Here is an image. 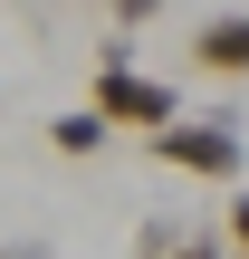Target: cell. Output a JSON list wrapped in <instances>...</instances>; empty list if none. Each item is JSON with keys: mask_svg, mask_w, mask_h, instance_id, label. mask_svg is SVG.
<instances>
[{"mask_svg": "<svg viewBox=\"0 0 249 259\" xmlns=\"http://www.w3.org/2000/svg\"><path fill=\"white\" fill-rule=\"evenodd\" d=\"M221 250H230V259H249V192L230 202V221H221Z\"/></svg>", "mask_w": 249, "mask_h": 259, "instance_id": "7", "label": "cell"}, {"mask_svg": "<svg viewBox=\"0 0 249 259\" xmlns=\"http://www.w3.org/2000/svg\"><path fill=\"white\" fill-rule=\"evenodd\" d=\"M134 259H230L221 240H202V231H173V221H144V240H134Z\"/></svg>", "mask_w": 249, "mask_h": 259, "instance_id": "4", "label": "cell"}, {"mask_svg": "<svg viewBox=\"0 0 249 259\" xmlns=\"http://www.w3.org/2000/svg\"><path fill=\"white\" fill-rule=\"evenodd\" d=\"M144 154H154L163 173H192V183H240L249 135L230 125V115H173V125L144 135Z\"/></svg>", "mask_w": 249, "mask_h": 259, "instance_id": "2", "label": "cell"}, {"mask_svg": "<svg viewBox=\"0 0 249 259\" xmlns=\"http://www.w3.org/2000/svg\"><path fill=\"white\" fill-rule=\"evenodd\" d=\"M48 144H58V154H67V163H86V154H106V144H115V135H106V125H96V115H86V106H77V115H58V125H48Z\"/></svg>", "mask_w": 249, "mask_h": 259, "instance_id": "5", "label": "cell"}, {"mask_svg": "<svg viewBox=\"0 0 249 259\" xmlns=\"http://www.w3.org/2000/svg\"><path fill=\"white\" fill-rule=\"evenodd\" d=\"M96 10H106V19H115V29H144V19H163V10H173V0H96Z\"/></svg>", "mask_w": 249, "mask_h": 259, "instance_id": "6", "label": "cell"}, {"mask_svg": "<svg viewBox=\"0 0 249 259\" xmlns=\"http://www.w3.org/2000/svg\"><path fill=\"white\" fill-rule=\"evenodd\" d=\"M192 67L240 87V77H249V10H221V19H202V29H192Z\"/></svg>", "mask_w": 249, "mask_h": 259, "instance_id": "3", "label": "cell"}, {"mask_svg": "<svg viewBox=\"0 0 249 259\" xmlns=\"http://www.w3.org/2000/svg\"><path fill=\"white\" fill-rule=\"evenodd\" d=\"M86 115H96L106 135H154V125L182 115V96H173L163 77H144L125 48H106V58H96V87H86Z\"/></svg>", "mask_w": 249, "mask_h": 259, "instance_id": "1", "label": "cell"}]
</instances>
